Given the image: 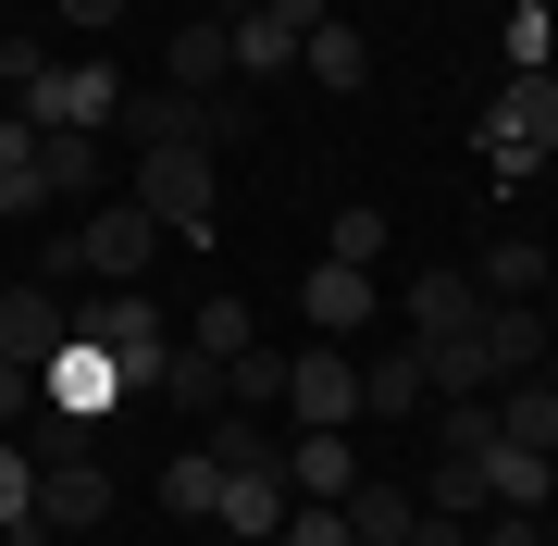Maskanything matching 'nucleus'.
I'll return each mask as SVG.
<instances>
[{"label":"nucleus","mask_w":558,"mask_h":546,"mask_svg":"<svg viewBox=\"0 0 558 546\" xmlns=\"http://www.w3.org/2000/svg\"><path fill=\"white\" fill-rule=\"evenodd\" d=\"M112 522V472L100 447H87V423H62L50 410V447H38V534H100Z\"/></svg>","instance_id":"f257e3e1"},{"label":"nucleus","mask_w":558,"mask_h":546,"mask_svg":"<svg viewBox=\"0 0 558 546\" xmlns=\"http://www.w3.org/2000/svg\"><path fill=\"white\" fill-rule=\"evenodd\" d=\"M484 162H497V186H521L534 162H558V62L497 87V112H484Z\"/></svg>","instance_id":"f03ea898"},{"label":"nucleus","mask_w":558,"mask_h":546,"mask_svg":"<svg viewBox=\"0 0 558 546\" xmlns=\"http://www.w3.org/2000/svg\"><path fill=\"white\" fill-rule=\"evenodd\" d=\"M124 199H137L161 236H211V149H137V174H124Z\"/></svg>","instance_id":"7ed1b4c3"},{"label":"nucleus","mask_w":558,"mask_h":546,"mask_svg":"<svg viewBox=\"0 0 558 546\" xmlns=\"http://www.w3.org/2000/svg\"><path fill=\"white\" fill-rule=\"evenodd\" d=\"M286 410H299V435H348L360 423V361L336 336L323 348H286Z\"/></svg>","instance_id":"20e7f679"},{"label":"nucleus","mask_w":558,"mask_h":546,"mask_svg":"<svg viewBox=\"0 0 558 546\" xmlns=\"http://www.w3.org/2000/svg\"><path fill=\"white\" fill-rule=\"evenodd\" d=\"M75 336H100L112 361H124V385H161V361H174V324H161V299H149V286H112V299L87 311Z\"/></svg>","instance_id":"39448f33"},{"label":"nucleus","mask_w":558,"mask_h":546,"mask_svg":"<svg viewBox=\"0 0 558 546\" xmlns=\"http://www.w3.org/2000/svg\"><path fill=\"white\" fill-rule=\"evenodd\" d=\"M75 262H87V274H112V286H137V274L161 262V223H149L137 199H87V223H75Z\"/></svg>","instance_id":"423d86ee"},{"label":"nucleus","mask_w":558,"mask_h":546,"mask_svg":"<svg viewBox=\"0 0 558 546\" xmlns=\"http://www.w3.org/2000/svg\"><path fill=\"white\" fill-rule=\"evenodd\" d=\"M38 385H50V410H62V423H100V410L124 398V361H112L100 336H62L50 361H38Z\"/></svg>","instance_id":"0eeeda50"},{"label":"nucleus","mask_w":558,"mask_h":546,"mask_svg":"<svg viewBox=\"0 0 558 546\" xmlns=\"http://www.w3.org/2000/svg\"><path fill=\"white\" fill-rule=\"evenodd\" d=\"M112 112H124L112 62H50V75H38V100H25V124H38V137H50V124H87V137H100Z\"/></svg>","instance_id":"6e6552de"},{"label":"nucleus","mask_w":558,"mask_h":546,"mask_svg":"<svg viewBox=\"0 0 558 546\" xmlns=\"http://www.w3.org/2000/svg\"><path fill=\"white\" fill-rule=\"evenodd\" d=\"M286 460H260V472H223V497H211V534H236V546H260V534H286Z\"/></svg>","instance_id":"1a4fd4ad"},{"label":"nucleus","mask_w":558,"mask_h":546,"mask_svg":"<svg viewBox=\"0 0 558 546\" xmlns=\"http://www.w3.org/2000/svg\"><path fill=\"white\" fill-rule=\"evenodd\" d=\"M484 361H497V385H521V373H546V348H558V324H546V311L534 299H484Z\"/></svg>","instance_id":"9d476101"},{"label":"nucleus","mask_w":558,"mask_h":546,"mask_svg":"<svg viewBox=\"0 0 558 546\" xmlns=\"http://www.w3.org/2000/svg\"><path fill=\"white\" fill-rule=\"evenodd\" d=\"M124 137H137V149H186V137H199L211 149V100H186V87H124Z\"/></svg>","instance_id":"9b49d317"},{"label":"nucleus","mask_w":558,"mask_h":546,"mask_svg":"<svg viewBox=\"0 0 558 546\" xmlns=\"http://www.w3.org/2000/svg\"><path fill=\"white\" fill-rule=\"evenodd\" d=\"M299 311H311V336H360V324H373V274H360V262H311L299 274Z\"/></svg>","instance_id":"f8f14e48"},{"label":"nucleus","mask_w":558,"mask_h":546,"mask_svg":"<svg viewBox=\"0 0 558 546\" xmlns=\"http://www.w3.org/2000/svg\"><path fill=\"white\" fill-rule=\"evenodd\" d=\"M62 336H75V311H62V286H50V274L0 299V361H50Z\"/></svg>","instance_id":"ddd939ff"},{"label":"nucleus","mask_w":558,"mask_h":546,"mask_svg":"<svg viewBox=\"0 0 558 546\" xmlns=\"http://www.w3.org/2000/svg\"><path fill=\"white\" fill-rule=\"evenodd\" d=\"M223 75H236V38H223V13H186V25H174V50H161V87L211 100Z\"/></svg>","instance_id":"4468645a"},{"label":"nucleus","mask_w":558,"mask_h":546,"mask_svg":"<svg viewBox=\"0 0 558 546\" xmlns=\"http://www.w3.org/2000/svg\"><path fill=\"white\" fill-rule=\"evenodd\" d=\"M299 75L323 87V100H348V87H373V38H360L348 13H323L311 38H299Z\"/></svg>","instance_id":"2eb2a0df"},{"label":"nucleus","mask_w":558,"mask_h":546,"mask_svg":"<svg viewBox=\"0 0 558 546\" xmlns=\"http://www.w3.org/2000/svg\"><path fill=\"white\" fill-rule=\"evenodd\" d=\"M472 324H484V286H472V274H410V348L472 336Z\"/></svg>","instance_id":"dca6fc26"},{"label":"nucleus","mask_w":558,"mask_h":546,"mask_svg":"<svg viewBox=\"0 0 558 546\" xmlns=\"http://www.w3.org/2000/svg\"><path fill=\"white\" fill-rule=\"evenodd\" d=\"M336 509H348V534H360V546H398V534L422 522V485H398V472H360Z\"/></svg>","instance_id":"f3484780"},{"label":"nucleus","mask_w":558,"mask_h":546,"mask_svg":"<svg viewBox=\"0 0 558 546\" xmlns=\"http://www.w3.org/2000/svg\"><path fill=\"white\" fill-rule=\"evenodd\" d=\"M348 485H360V447H348V435H299V447H286V497L336 509Z\"/></svg>","instance_id":"a211bd4d"},{"label":"nucleus","mask_w":558,"mask_h":546,"mask_svg":"<svg viewBox=\"0 0 558 546\" xmlns=\"http://www.w3.org/2000/svg\"><path fill=\"white\" fill-rule=\"evenodd\" d=\"M497 447H534V460H558V385H546V373L497 385Z\"/></svg>","instance_id":"6ab92c4d"},{"label":"nucleus","mask_w":558,"mask_h":546,"mask_svg":"<svg viewBox=\"0 0 558 546\" xmlns=\"http://www.w3.org/2000/svg\"><path fill=\"white\" fill-rule=\"evenodd\" d=\"M25 211H50V174H38V124H25V112H0V223H25Z\"/></svg>","instance_id":"aec40b11"},{"label":"nucleus","mask_w":558,"mask_h":546,"mask_svg":"<svg viewBox=\"0 0 558 546\" xmlns=\"http://www.w3.org/2000/svg\"><path fill=\"white\" fill-rule=\"evenodd\" d=\"M422 398H435V373H422V348H398V361H360V423H410Z\"/></svg>","instance_id":"412c9836"},{"label":"nucleus","mask_w":558,"mask_h":546,"mask_svg":"<svg viewBox=\"0 0 558 546\" xmlns=\"http://www.w3.org/2000/svg\"><path fill=\"white\" fill-rule=\"evenodd\" d=\"M472 286H484V299H546V286H558V262H546L534 236H497V248L472 262Z\"/></svg>","instance_id":"4be33fe9"},{"label":"nucleus","mask_w":558,"mask_h":546,"mask_svg":"<svg viewBox=\"0 0 558 546\" xmlns=\"http://www.w3.org/2000/svg\"><path fill=\"white\" fill-rule=\"evenodd\" d=\"M0 546H50L38 534V447L0 435Z\"/></svg>","instance_id":"5701e85b"},{"label":"nucleus","mask_w":558,"mask_h":546,"mask_svg":"<svg viewBox=\"0 0 558 546\" xmlns=\"http://www.w3.org/2000/svg\"><path fill=\"white\" fill-rule=\"evenodd\" d=\"M38 174H50V199H100V137H87V124H50Z\"/></svg>","instance_id":"b1692460"},{"label":"nucleus","mask_w":558,"mask_h":546,"mask_svg":"<svg viewBox=\"0 0 558 546\" xmlns=\"http://www.w3.org/2000/svg\"><path fill=\"white\" fill-rule=\"evenodd\" d=\"M174 348H186V361H248L260 324H248V299H199V324H186Z\"/></svg>","instance_id":"393cba45"},{"label":"nucleus","mask_w":558,"mask_h":546,"mask_svg":"<svg viewBox=\"0 0 558 546\" xmlns=\"http://www.w3.org/2000/svg\"><path fill=\"white\" fill-rule=\"evenodd\" d=\"M223 38H236V75H299V38L260 13V0H248V13H223Z\"/></svg>","instance_id":"a878e982"},{"label":"nucleus","mask_w":558,"mask_h":546,"mask_svg":"<svg viewBox=\"0 0 558 546\" xmlns=\"http://www.w3.org/2000/svg\"><path fill=\"white\" fill-rule=\"evenodd\" d=\"M211 497H223V460L211 447H174V460H161V509H174V522H211Z\"/></svg>","instance_id":"bb28decb"},{"label":"nucleus","mask_w":558,"mask_h":546,"mask_svg":"<svg viewBox=\"0 0 558 546\" xmlns=\"http://www.w3.org/2000/svg\"><path fill=\"white\" fill-rule=\"evenodd\" d=\"M422 373H435V398H497V361H484V336H435V348H422Z\"/></svg>","instance_id":"cd10ccee"},{"label":"nucleus","mask_w":558,"mask_h":546,"mask_svg":"<svg viewBox=\"0 0 558 546\" xmlns=\"http://www.w3.org/2000/svg\"><path fill=\"white\" fill-rule=\"evenodd\" d=\"M546 485H558V460H534V447H484V497H497V509H546Z\"/></svg>","instance_id":"c85d7f7f"},{"label":"nucleus","mask_w":558,"mask_h":546,"mask_svg":"<svg viewBox=\"0 0 558 546\" xmlns=\"http://www.w3.org/2000/svg\"><path fill=\"white\" fill-rule=\"evenodd\" d=\"M385 248H398V223H385L373 199H348L336 223H323V262H360V274H373V262H385Z\"/></svg>","instance_id":"c756f323"},{"label":"nucleus","mask_w":558,"mask_h":546,"mask_svg":"<svg viewBox=\"0 0 558 546\" xmlns=\"http://www.w3.org/2000/svg\"><path fill=\"white\" fill-rule=\"evenodd\" d=\"M497 447V398H447L435 410V460H484Z\"/></svg>","instance_id":"7c9ffc66"},{"label":"nucleus","mask_w":558,"mask_h":546,"mask_svg":"<svg viewBox=\"0 0 558 546\" xmlns=\"http://www.w3.org/2000/svg\"><path fill=\"white\" fill-rule=\"evenodd\" d=\"M149 398H174V410H199V423H211V410H223V361H186V348H174Z\"/></svg>","instance_id":"2f4dec72"},{"label":"nucleus","mask_w":558,"mask_h":546,"mask_svg":"<svg viewBox=\"0 0 558 546\" xmlns=\"http://www.w3.org/2000/svg\"><path fill=\"white\" fill-rule=\"evenodd\" d=\"M223 398H236V410L286 398V348H248V361H223Z\"/></svg>","instance_id":"473e14b6"},{"label":"nucleus","mask_w":558,"mask_h":546,"mask_svg":"<svg viewBox=\"0 0 558 546\" xmlns=\"http://www.w3.org/2000/svg\"><path fill=\"white\" fill-rule=\"evenodd\" d=\"M38 75H50V50H38V38H0V112L38 100Z\"/></svg>","instance_id":"72a5a7b5"},{"label":"nucleus","mask_w":558,"mask_h":546,"mask_svg":"<svg viewBox=\"0 0 558 546\" xmlns=\"http://www.w3.org/2000/svg\"><path fill=\"white\" fill-rule=\"evenodd\" d=\"M50 410V385H38V361H0V435H25Z\"/></svg>","instance_id":"f704fd0d"},{"label":"nucleus","mask_w":558,"mask_h":546,"mask_svg":"<svg viewBox=\"0 0 558 546\" xmlns=\"http://www.w3.org/2000/svg\"><path fill=\"white\" fill-rule=\"evenodd\" d=\"M472 546H546V509H484Z\"/></svg>","instance_id":"c9c22d12"},{"label":"nucleus","mask_w":558,"mask_h":546,"mask_svg":"<svg viewBox=\"0 0 558 546\" xmlns=\"http://www.w3.org/2000/svg\"><path fill=\"white\" fill-rule=\"evenodd\" d=\"M286 546H360V534H348V509H311L299 497V509H286Z\"/></svg>","instance_id":"e433bc0d"},{"label":"nucleus","mask_w":558,"mask_h":546,"mask_svg":"<svg viewBox=\"0 0 558 546\" xmlns=\"http://www.w3.org/2000/svg\"><path fill=\"white\" fill-rule=\"evenodd\" d=\"M50 13L75 25V38H112V25H124V0H50Z\"/></svg>","instance_id":"4c0bfd02"},{"label":"nucleus","mask_w":558,"mask_h":546,"mask_svg":"<svg viewBox=\"0 0 558 546\" xmlns=\"http://www.w3.org/2000/svg\"><path fill=\"white\" fill-rule=\"evenodd\" d=\"M398 546H472V522H447V509H422V522H410Z\"/></svg>","instance_id":"58836bf2"},{"label":"nucleus","mask_w":558,"mask_h":546,"mask_svg":"<svg viewBox=\"0 0 558 546\" xmlns=\"http://www.w3.org/2000/svg\"><path fill=\"white\" fill-rule=\"evenodd\" d=\"M260 13H274V25H286V38H311V25H323V13H336V0H260Z\"/></svg>","instance_id":"ea45409f"},{"label":"nucleus","mask_w":558,"mask_h":546,"mask_svg":"<svg viewBox=\"0 0 558 546\" xmlns=\"http://www.w3.org/2000/svg\"><path fill=\"white\" fill-rule=\"evenodd\" d=\"M199 546H236V534H199Z\"/></svg>","instance_id":"a19ab883"}]
</instances>
